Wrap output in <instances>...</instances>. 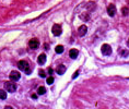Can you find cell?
<instances>
[{"instance_id":"1","label":"cell","mask_w":129,"mask_h":109,"mask_svg":"<svg viewBox=\"0 0 129 109\" xmlns=\"http://www.w3.org/2000/svg\"><path fill=\"white\" fill-rule=\"evenodd\" d=\"M18 67H19L20 70L24 71V72H26L27 74L31 73V69H30V67H29V63H27V61H25V60H21V61H19Z\"/></svg>"},{"instance_id":"2","label":"cell","mask_w":129,"mask_h":109,"mask_svg":"<svg viewBox=\"0 0 129 109\" xmlns=\"http://www.w3.org/2000/svg\"><path fill=\"white\" fill-rule=\"evenodd\" d=\"M16 84L13 82H10V81H8V82H4V89H6V91L10 92V93H13L16 91Z\"/></svg>"},{"instance_id":"3","label":"cell","mask_w":129,"mask_h":109,"mask_svg":"<svg viewBox=\"0 0 129 109\" xmlns=\"http://www.w3.org/2000/svg\"><path fill=\"white\" fill-rule=\"evenodd\" d=\"M51 32H53V34L55 36H60L61 35V32H62L61 26H60L59 24H54L53 29H51Z\"/></svg>"},{"instance_id":"4","label":"cell","mask_w":129,"mask_h":109,"mask_svg":"<svg viewBox=\"0 0 129 109\" xmlns=\"http://www.w3.org/2000/svg\"><path fill=\"white\" fill-rule=\"evenodd\" d=\"M101 51H102L103 55H106V56H109L112 54V48L109 45H107V44H104V45L102 46V48H101Z\"/></svg>"},{"instance_id":"5","label":"cell","mask_w":129,"mask_h":109,"mask_svg":"<svg viewBox=\"0 0 129 109\" xmlns=\"http://www.w3.org/2000/svg\"><path fill=\"white\" fill-rule=\"evenodd\" d=\"M29 47L32 48V49H37L39 47V40L36 38H32L29 41Z\"/></svg>"},{"instance_id":"6","label":"cell","mask_w":129,"mask_h":109,"mask_svg":"<svg viewBox=\"0 0 129 109\" xmlns=\"http://www.w3.org/2000/svg\"><path fill=\"white\" fill-rule=\"evenodd\" d=\"M21 78V74L18 72V71H12V72L10 73V80L13 81V82H15V81H19Z\"/></svg>"},{"instance_id":"7","label":"cell","mask_w":129,"mask_h":109,"mask_svg":"<svg viewBox=\"0 0 129 109\" xmlns=\"http://www.w3.org/2000/svg\"><path fill=\"white\" fill-rule=\"evenodd\" d=\"M107 13H108L109 17H114L115 13H116V7L114 4H109L108 8H107Z\"/></svg>"},{"instance_id":"8","label":"cell","mask_w":129,"mask_h":109,"mask_svg":"<svg viewBox=\"0 0 129 109\" xmlns=\"http://www.w3.org/2000/svg\"><path fill=\"white\" fill-rule=\"evenodd\" d=\"M86 32H88V27H86V25H81V26L78 29V34L80 36H84L86 34Z\"/></svg>"},{"instance_id":"9","label":"cell","mask_w":129,"mask_h":109,"mask_svg":"<svg viewBox=\"0 0 129 109\" xmlns=\"http://www.w3.org/2000/svg\"><path fill=\"white\" fill-rule=\"evenodd\" d=\"M66 67L65 66H62V64H60V66H58V68H57V70H56V72H57L59 75H62L65 72H66Z\"/></svg>"},{"instance_id":"10","label":"cell","mask_w":129,"mask_h":109,"mask_svg":"<svg viewBox=\"0 0 129 109\" xmlns=\"http://www.w3.org/2000/svg\"><path fill=\"white\" fill-rule=\"evenodd\" d=\"M78 55H79V51L77 49H71L69 51V56L71 59H76V58L78 57Z\"/></svg>"},{"instance_id":"11","label":"cell","mask_w":129,"mask_h":109,"mask_svg":"<svg viewBox=\"0 0 129 109\" xmlns=\"http://www.w3.org/2000/svg\"><path fill=\"white\" fill-rule=\"evenodd\" d=\"M37 61H38L39 64H44L46 62V56L44 54H41L38 56V59H37Z\"/></svg>"},{"instance_id":"12","label":"cell","mask_w":129,"mask_h":109,"mask_svg":"<svg viewBox=\"0 0 129 109\" xmlns=\"http://www.w3.org/2000/svg\"><path fill=\"white\" fill-rule=\"evenodd\" d=\"M64 50H65V48H64V46H61V45H58L57 47L55 48V51L57 52V54H62Z\"/></svg>"},{"instance_id":"13","label":"cell","mask_w":129,"mask_h":109,"mask_svg":"<svg viewBox=\"0 0 129 109\" xmlns=\"http://www.w3.org/2000/svg\"><path fill=\"white\" fill-rule=\"evenodd\" d=\"M46 93V89L45 86H39L38 89H37V94L38 95H44Z\"/></svg>"},{"instance_id":"14","label":"cell","mask_w":129,"mask_h":109,"mask_svg":"<svg viewBox=\"0 0 129 109\" xmlns=\"http://www.w3.org/2000/svg\"><path fill=\"white\" fill-rule=\"evenodd\" d=\"M80 18H81V20H83V21H89L90 20V14H89V13H82L80 15Z\"/></svg>"},{"instance_id":"15","label":"cell","mask_w":129,"mask_h":109,"mask_svg":"<svg viewBox=\"0 0 129 109\" xmlns=\"http://www.w3.org/2000/svg\"><path fill=\"white\" fill-rule=\"evenodd\" d=\"M7 98V92L3 89H0V99H6Z\"/></svg>"},{"instance_id":"16","label":"cell","mask_w":129,"mask_h":109,"mask_svg":"<svg viewBox=\"0 0 129 109\" xmlns=\"http://www.w3.org/2000/svg\"><path fill=\"white\" fill-rule=\"evenodd\" d=\"M121 13H123V15H128L129 14V8H127V7H124L123 9H121Z\"/></svg>"},{"instance_id":"17","label":"cell","mask_w":129,"mask_h":109,"mask_svg":"<svg viewBox=\"0 0 129 109\" xmlns=\"http://www.w3.org/2000/svg\"><path fill=\"white\" fill-rule=\"evenodd\" d=\"M86 8L89 9V10H94V8H95V3L94 2H90V3L86 6Z\"/></svg>"},{"instance_id":"18","label":"cell","mask_w":129,"mask_h":109,"mask_svg":"<svg viewBox=\"0 0 129 109\" xmlns=\"http://www.w3.org/2000/svg\"><path fill=\"white\" fill-rule=\"evenodd\" d=\"M46 81H47V84L51 85L54 83V78H53V76H49V78H47V80H46Z\"/></svg>"},{"instance_id":"19","label":"cell","mask_w":129,"mask_h":109,"mask_svg":"<svg viewBox=\"0 0 129 109\" xmlns=\"http://www.w3.org/2000/svg\"><path fill=\"white\" fill-rule=\"evenodd\" d=\"M129 52L127 51V50H120V55L124 56V57H126V56H128Z\"/></svg>"},{"instance_id":"20","label":"cell","mask_w":129,"mask_h":109,"mask_svg":"<svg viewBox=\"0 0 129 109\" xmlns=\"http://www.w3.org/2000/svg\"><path fill=\"white\" fill-rule=\"evenodd\" d=\"M39 76H41V78H45V71L39 70Z\"/></svg>"},{"instance_id":"21","label":"cell","mask_w":129,"mask_h":109,"mask_svg":"<svg viewBox=\"0 0 129 109\" xmlns=\"http://www.w3.org/2000/svg\"><path fill=\"white\" fill-rule=\"evenodd\" d=\"M78 74H79V71H76V72H74V74H73V76H72V78H73V79H76L77 76H78Z\"/></svg>"},{"instance_id":"22","label":"cell","mask_w":129,"mask_h":109,"mask_svg":"<svg viewBox=\"0 0 129 109\" xmlns=\"http://www.w3.org/2000/svg\"><path fill=\"white\" fill-rule=\"evenodd\" d=\"M48 72H49V74H53V69L49 68V69H48Z\"/></svg>"},{"instance_id":"23","label":"cell","mask_w":129,"mask_h":109,"mask_svg":"<svg viewBox=\"0 0 129 109\" xmlns=\"http://www.w3.org/2000/svg\"><path fill=\"white\" fill-rule=\"evenodd\" d=\"M44 48H45L46 50H48V49H49V48H48V45H47V44H46V45H44Z\"/></svg>"},{"instance_id":"24","label":"cell","mask_w":129,"mask_h":109,"mask_svg":"<svg viewBox=\"0 0 129 109\" xmlns=\"http://www.w3.org/2000/svg\"><path fill=\"white\" fill-rule=\"evenodd\" d=\"M32 97H33V98H37V95L34 94V95H32Z\"/></svg>"},{"instance_id":"25","label":"cell","mask_w":129,"mask_h":109,"mask_svg":"<svg viewBox=\"0 0 129 109\" xmlns=\"http://www.w3.org/2000/svg\"><path fill=\"white\" fill-rule=\"evenodd\" d=\"M127 45H128V47H129V39H128V41H127Z\"/></svg>"}]
</instances>
